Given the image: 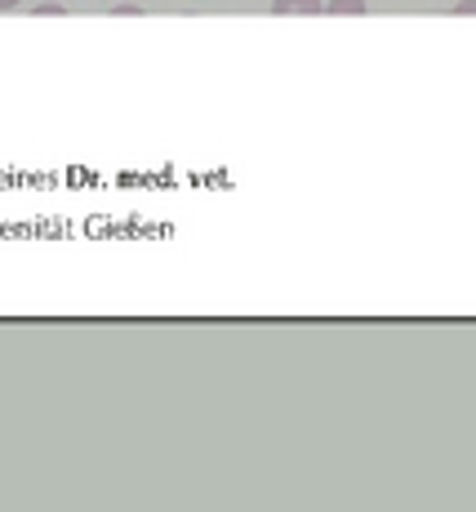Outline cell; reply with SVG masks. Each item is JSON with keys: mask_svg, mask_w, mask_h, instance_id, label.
Listing matches in <instances>:
<instances>
[{"mask_svg": "<svg viewBox=\"0 0 476 512\" xmlns=\"http://www.w3.org/2000/svg\"><path fill=\"white\" fill-rule=\"evenodd\" d=\"M325 0H272V14H321Z\"/></svg>", "mask_w": 476, "mask_h": 512, "instance_id": "cell-1", "label": "cell"}, {"mask_svg": "<svg viewBox=\"0 0 476 512\" xmlns=\"http://www.w3.org/2000/svg\"><path fill=\"white\" fill-rule=\"evenodd\" d=\"M330 14H347V18H361V14H370V5L365 0H330Z\"/></svg>", "mask_w": 476, "mask_h": 512, "instance_id": "cell-2", "label": "cell"}, {"mask_svg": "<svg viewBox=\"0 0 476 512\" xmlns=\"http://www.w3.org/2000/svg\"><path fill=\"white\" fill-rule=\"evenodd\" d=\"M36 14H63V5H58V0H45V5H36Z\"/></svg>", "mask_w": 476, "mask_h": 512, "instance_id": "cell-3", "label": "cell"}, {"mask_svg": "<svg viewBox=\"0 0 476 512\" xmlns=\"http://www.w3.org/2000/svg\"><path fill=\"white\" fill-rule=\"evenodd\" d=\"M18 5H23V0H0V9H18Z\"/></svg>", "mask_w": 476, "mask_h": 512, "instance_id": "cell-4", "label": "cell"}]
</instances>
